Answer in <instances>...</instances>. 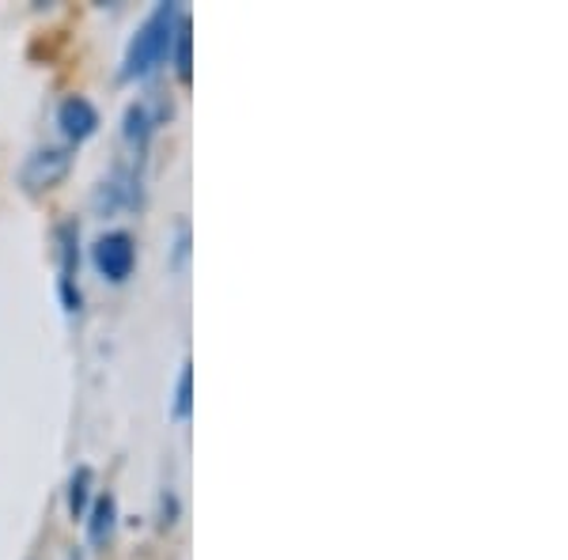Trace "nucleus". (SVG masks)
<instances>
[{
	"mask_svg": "<svg viewBox=\"0 0 568 560\" xmlns=\"http://www.w3.org/2000/svg\"><path fill=\"white\" fill-rule=\"evenodd\" d=\"M84 530H88V546L103 549L118 530V496L114 492H99L91 500L88 516H84Z\"/></svg>",
	"mask_w": 568,
	"mask_h": 560,
	"instance_id": "6e6552de",
	"label": "nucleus"
},
{
	"mask_svg": "<svg viewBox=\"0 0 568 560\" xmlns=\"http://www.w3.org/2000/svg\"><path fill=\"white\" fill-rule=\"evenodd\" d=\"M175 519H179V496L171 492V489H163L160 492V527L163 530L175 527Z\"/></svg>",
	"mask_w": 568,
	"mask_h": 560,
	"instance_id": "f8f14e48",
	"label": "nucleus"
},
{
	"mask_svg": "<svg viewBox=\"0 0 568 560\" xmlns=\"http://www.w3.org/2000/svg\"><path fill=\"white\" fill-rule=\"evenodd\" d=\"M58 296H61V307L69 310V315H77L80 307H84V292H80V227L77 220H65V224H58Z\"/></svg>",
	"mask_w": 568,
	"mask_h": 560,
	"instance_id": "7ed1b4c3",
	"label": "nucleus"
},
{
	"mask_svg": "<svg viewBox=\"0 0 568 560\" xmlns=\"http://www.w3.org/2000/svg\"><path fill=\"white\" fill-rule=\"evenodd\" d=\"M72 163H77V155H72L69 144H42V149H34L23 160L20 186L27 194H50V190H58L69 179Z\"/></svg>",
	"mask_w": 568,
	"mask_h": 560,
	"instance_id": "f03ea898",
	"label": "nucleus"
},
{
	"mask_svg": "<svg viewBox=\"0 0 568 560\" xmlns=\"http://www.w3.org/2000/svg\"><path fill=\"white\" fill-rule=\"evenodd\" d=\"M168 65H175V77L179 84H190V77H194V23H190V12L186 20L179 23V34H175V45H171V58Z\"/></svg>",
	"mask_w": 568,
	"mask_h": 560,
	"instance_id": "9d476101",
	"label": "nucleus"
},
{
	"mask_svg": "<svg viewBox=\"0 0 568 560\" xmlns=\"http://www.w3.org/2000/svg\"><path fill=\"white\" fill-rule=\"evenodd\" d=\"M171 118V106L163 99H136V103L125 106L122 118V136L133 149V155H144V149L152 144L155 130Z\"/></svg>",
	"mask_w": 568,
	"mask_h": 560,
	"instance_id": "423d86ee",
	"label": "nucleus"
},
{
	"mask_svg": "<svg viewBox=\"0 0 568 560\" xmlns=\"http://www.w3.org/2000/svg\"><path fill=\"white\" fill-rule=\"evenodd\" d=\"M91 500H95V470H91L88 462H80L77 470L69 474V489H65V508H69L72 522L77 519L84 522Z\"/></svg>",
	"mask_w": 568,
	"mask_h": 560,
	"instance_id": "1a4fd4ad",
	"label": "nucleus"
},
{
	"mask_svg": "<svg viewBox=\"0 0 568 560\" xmlns=\"http://www.w3.org/2000/svg\"><path fill=\"white\" fill-rule=\"evenodd\" d=\"M194 413V367L182 364L179 379H175V401H171V417L175 420H190Z\"/></svg>",
	"mask_w": 568,
	"mask_h": 560,
	"instance_id": "9b49d317",
	"label": "nucleus"
},
{
	"mask_svg": "<svg viewBox=\"0 0 568 560\" xmlns=\"http://www.w3.org/2000/svg\"><path fill=\"white\" fill-rule=\"evenodd\" d=\"M91 265L110 284H125L136 269V243L130 232H103L91 243Z\"/></svg>",
	"mask_w": 568,
	"mask_h": 560,
	"instance_id": "20e7f679",
	"label": "nucleus"
},
{
	"mask_svg": "<svg viewBox=\"0 0 568 560\" xmlns=\"http://www.w3.org/2000/svg\"><path fill=\"white\" fill-rule=\"evenodd\" d=\"M136 205H141V174H136V167H125V163H118L99 182L95 194H91V208L99 216H114L118 208H136Z\"/></svg>",
	"mask_w": 568,
	"mask_h": 560,
	"instance_id": "39448f33",
	"label": "nucleus"
},
{
	"mask_svg": "<svg viewBox=\"0 0 568 560\" xmlns=\"http://www.w3.org/2000/svg\"><path fill=\"white\" fill-rule=\"evenodd\" d=\"M99 125H103V118H99V106L88 95H65L58 103V130L69 149L91 141L99 133Z\"/></svg>",
	"mask_w": 568,
	"mask_h": 560,
	"instance_id": "0eeeda50",
	"label": "nucleus"
},
{
	"mask_svg": "<svg viewBox=\"0 0 568 560\" xmlns=\"http://www.w3.org/2000/svg\"><path fill=\"white\" fill-rule=\"evenodd\" d=\"M186 20V8L179 4H155L144 23L133 31L130 45H125L122 58V80H149L152 72H160L171 58V45H175L179 23Z\"/></svg>",
	"mask_w": 568,
	"mask_h": 560,
	"instance_id": "f257e3e1",
	"label": "nucleus"
}]
</instances>
